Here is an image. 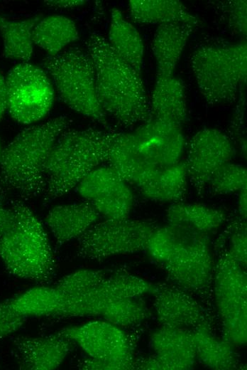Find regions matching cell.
I'll return each instance as SVG.
<instances>
[{"label":"cell","mask_w":247,"mask_h":370,"mask_svg":"<svg viewBox=\"0 0 247 370\" xmlns=\"http://www.w3.org/2000/svg\"><path fill=\"white\" fill-rule=\"evenodd\" d=\"M182 127L151 118L130 132H115L107 163L139 187L160 169L180 162L186 140Z\"/></svg>","instance_id":"6da1fadb"},{"label":"cell","mask_w":247,"mask_h":370,"mask_svg":"<svg viewBox=\"0 0 247 370\" xmlns=\"http://www.w3.org/2000/svg\"><path fill=\"white\" fill-rule=\"evenodd\" d=\"M86 48L94 66L98 100L106 116L126 128L150 120V102L141 75L99 33H90Z\"/></svg>","instance_id":"7a4b0ae2"},{"label":"cell","mask_w":247,"mask_h":370,"mask_svg":"<svg viewBox=\"0 0 247 370\" xmlns=\"http://www.w3.org/2000/svg\"><path fill=\"white\" fill-rule=\"evenodd\" d=\"M72 123L61 115L20 132L4 148L0 160V195H15L22 201L43 195L45 165L59 136Z\"/></svg>","instance_id":"3957f363"},{"label":"cell","mask_w":247,"mask_h":370,"mask_svg":"<svg viewBox=\"0 0 247 370\" xmlns=\"http://www.w3.org/2000/svg\"><path fill=\"white\" fill-rule=\"evenodd\" d=\"M115 130H67L54 144L45 165L44 203L60 198L106 162Z\"/></svg>","instance_id":"277c9868"},{"label":"cell","mask_w":247,"mask_h":370,"mask_svg":"<svg viewBox=\"0 0 247 370\" xmlns=\"http://www.w3.org/2000/svg\"><path fill=\"white\" fill-rule=\"evenodd\" d=\"M146 250L185 290L206 287L213 275L215 263L207 234L169 224L156 226Z\"/></svg>","instance_id":"5b68a950"},{"label":"cell","mask_w":247,"mask_h":370,"mask_svg":"<svg viewBox=\"0 0 247 370\" xmlns=\"http://www.w3.org/2000/svg\"><path fill=\"white\" fill-rule=\"evenodd\" d=\"M15 215L13 228L0 238V258L12 275L43 283L55 270V258L45 230L23 201H9Z\"/></svg>","instance_id":"8992f818"},{"label":"cell","mask_w":247,"mask_h":370,"mask_svg":"<svg viewBox=\"0 0 247 370\" xmlns=\"http://www.w3.org/2000/svg\"><path fill=\"white\" fill-rule=\"evenodd\" d=\"M190 65L199 90L209 105L234 102L246 83V43L202 46L192 53Z\"/></svg>","instance_id":"52a82bcc"},{"label":"cell","mask_w":247,"mask_h":370,"mask_svg":"<svg viewBox=\"0 0 247 370\" xmlns=\"http://www.w3.org/2000/svg\"><path fill=\"white\" fill-rule=\"evenodd\" d=\"M42 65L65 105L106 130L111 129L98 100L94 66L87 51L72 46L45 58Z\"/></svg>","instance_id":"ba28073f"},{"label":"cell","mask_w":247,"mask_h":370,"mask_svg":"<svg viewBox=\"0 0 247 370\" xmlns=\"http://www.w3.org/2000/svg\"><path fill=\"white\" fill-rule=\"evenodd\" d=\"M60 332L88 356L78 368L86 370L135 369L130 340L121 327L106 320H96L64 328Z\"/></svg>","instance_id":"9c48e42d"},{"label":"cell","mask_w":247,"mask_h":370,"mask_svg":"<svg viewBox=\"0 0 247 370\" xmlns=\"http://www.w3.org/2000/svg\"><path fill=\"white\" fill-rule=\"evenodd\" d=\"M241 266L226 250L214 264V297L224 339L234 346L247 341V278Z\"/></svg>","instance_id":"30bf717a"},{"label":"cell","mask_w":247,"mask_h":370,"mask_svg":"<svg viewBox=\"0 0 247 370\" xmlns=\"http://www.w3.org/2000/svg\"><path fill=\"white\" fill-rule=\"evenodd\" d=\"M155 227L150 222L129 218L98 221L77 239V255L100 261L143 251Z\"/></svg>","instance_id":"8fae6325"},{"label":"cell","mask_w":247,"mask_h":370,"mask_svg":"<svg viewBox=\"0 0 247 370\" xmlns=\"http://www.w3.org/2000/svg\"><path fill=\"white\" fill-rule=\"evenodd\" d=\"M7 110L17 122L30 125L42 120L54 101V88L42 68L21 63L6 78Z\"/></svg>","instance_id":"7c38bea8"},{"label":"cell","mask_w":247,"mask_h":370,"mask_svg":"<svg viewBox=\"0 0 247 370\" xmlns=\"http://www.w3.org/2000/svg\"><path fill=\"white\" fill-rule=\"evenodd\" d=\"M236 154L232 139L219 130L204 128L192 136L184 161L188 181L197 195L204 193L214 171L232 162Z\"/></svg>","instance_id":"4fadbf2b"},{"label":"cell","mask_w":247,"mask_h":370,"mask_svg":"<svg viewBox=\"0 0 247 370\" xmlns=\"http://www.w3.org/2000/svg\"><path fill=\"white\" fill-rule=\"evenodd\" d=\"M153 285L143 279L126 273L106 276L99 285L84 295L65 302L55 316L77 317L99 316L114 300L135 298L151 292Z\"/></svg>","instance_id":"5bb4252c"},{"label":"cell","mask_w":247,"mask_h":370,"mask_svg":"<svg viewBox=\"0 0 247 370\" xmlns=\"http://www.w3.org/2000/svg\"><path fill=\"white\" fill-rule=\"evenodd\" d=\"M150 344L154 355L136 359L135 369L188 370L196 363L193 329L161 326L152 333Z\"/></svg>","instance_id":"9a60e30c"},{"label":"cell","mask_w":247,"mask_h":370,"mask_svg":"<svg viewBox=\"0 0 247 370\" xmlns=\"http://www.w3.org/2000/svg\"><path fill=\"white\" fill-rule=\"evenodd\" d=\"M75 344L60 331L44 337L18 336L13 340L19 368L25 370L57 369Z\"/></svg>","instance_id":"2e32d148"},{"label":"cell","mask_w":247,"mask_h":370,"mask_svg":"<svg viewBox=\"0 0 247 370\" xmlns=\"http://www.w3.org/2000/svg\"><path fill=\"white\" fill-rule=\"evenodd\" d=\"M182 290L167 285H154L151 292L153 307L161 326L193 329L204 323L199 304Z\"/></svg>","instance_id":"e0dca14e"},{"label":"cell","mask_w":247,"mask_h":370,"mask_svg":"<svg viewBox=\"0 0 247 370\" xmlns=\"http://www.w3.org/2000/svg\"><path fill=\"white\" fill-rule=\"evenodd\" d=\"M99 217L100 214L92 204L84 201L54 206L47 213L45 221L56 246L61 247L78 239L99 221Z\"/></svg>","instance_id":"ac0fdd59"},{"label":"cell","mask_w":247,"mask_h":370,"mask_svg":"<svg viewBox=\"0 0 247 370\" xmlns=\"http://www.w3.org/2000/svg\"><path fill=\"white\" fill-rule=\"evenodd\" d=\"M194 28V26L182 23L158 25L152 42L156 64V78L173 75Z\"/></svg>","instance_id":"d6986e66"},{"label":"cell","mask_w":247,"mask_h":370,"mask_svg":"<svg viewBox=\"0 0 247 370\" xmlns=\"http://www.w3.org/2000/svg\"><path fill=\"white\" fill-rule=\"evenodd\" d=\"M150 108L152 118L170 122L182 127L188 117L182 81L173 75L156 78Z\"/></svg>","instance_id":"ffe728a7"},{"label":"cell","mask_w":247,"mask_h":370,"mask_svg":"<svg viewBox=\"0 0 247 370\" xmlns=\"http://www.w3.org/2000/svg\"><path fill=\"white\" fill-rule=\"evenodd\" d=\"M128 6L131 18L138 23H182L196 27L199 23L178 0H131Z\"/></svg>","instance_id":"44dd1931"},{"label":"cell","mask_w":247,"mask_h":370,"mask_svg":"<svg viewBox=\"0 0 247 370\" xmlns=\"http://www.w3.org/2000/svg\"><path fill=\"white\" fill-rule=\"evenodd\" d=\"M165 218L167 224L209 235L225 223L226 214L207 205L180 201L168 207Z\"/></svg>","instance_id":"7402d4cb"},{"label":"cell","mask_w":247,"mask_h":370,"mask_svg":"<svg viewBox=\"0 0 247 370\" xmlns=\"http://www.w3.org/2000/svg\"><path fill=\"white\" fill-rule=\"evenodd\" d=\"M107 40L115 53L141 75L144 55L143 39L136 28L116 8L111 11Z\"/></svg>","instance_id":"603a6c76"},{"label":"cell","mask_w":247,"mask_h":370,"mask_svg":"<svg viewBox=\"0 0 247 370\" xmlns=\"http://www.w3.org/2000/svg\"><path fill=\"white\" fill-rule=\"evenodd\" d=\"M188 177L184 160L165 167L138 189L146 198L160 202L182 201L187 191Z\"/></svg>","instance_id":"cb8c5ba5"},{"label":"cell","mask_w":247,"mask_h":370,"mask_svg":"<svg viewBox=\"0 0 247 370\" xmlns=\"http://www.w3.org/2000/svg\"><path fill=\"white\" fill-rule=\"evenodd\" d=\"M79 38L75 23L57 14L41 18L33 31V43L43 49L49 56L60 53Z\"/></svg>","instance_id":"d4e9b609"},{"label":"cell","mask_w":247,"mask_h":370,"mask_svg":"<svg viewBox=\"0 0 247 370\" xmlns=\"http://www.w3.org/2000/svg\"><path fill=\"white\" fill-rule=\"evenodd\" d=\"M193 336L197 359L204 366L220 370L236 368L238 361L230 342L215 337L204 323L193 329Z\"/></svg>","instance_id":"484cf974"},{"label":"cell","mask_w":247,"mask_h":370,"mask_svg":"<svg viewBox=\"0 0 247 370\" xmlns=\"http://www.w3.org/2000/svg\"><path fill=\"white\" fill-rule=\"evenodd\" d=\"M41 16L10 20L0 15V31L6 58L28 61L33 52V31Z\"/></svg>","instance_id":"4316f807"},{"label":"cell","mask_w":247,"mask_h":370,"mask_svg":"<svg viewBox=\"0 0 247 370\" xmlns=\"http://www.w3.org/2000/svg\"><path fill=\"white\" fill-rule=\"evenodd\" d=\"M11 309L20 315L28 317L54 316L60 310L64 300L55 287H33L9 298Z\"/></svg>","instance_id":"83f0119b"},{"label":"cell","mask_w":247,"mask_h":370,"mask_svg":"<svg viewBox=\"0 0 247 370\" xmlns=\"http://www.w3.org/2000/svg\"><path fill=\"white\" fill-rule=\"evenodd\" d=\"M124 181L111 166H98L89 173L75 189L85 201L91 202L108 194Z\"/></svg>","instance_id":"f1b7e54d"},{"label":"cell","mask_w":247,"mask_h":370,"mask_svg":"<svg viewBox=\"0 0 247 370\" xmlns=\"http://www.w3.org/2000/svg\"><path fill=\"white\" fill-rule=\"evenodd\" d=\"M90 203L105 218L124 219L129 216L133 204V194L128 183L124 181L108 194Z\"/></svg>","instance_id":"f546056e"},{"label":"cell","mask_w":247,"mask_h":370,"mask_svg":"<svg viewBox=\"0 0 247 370\" xmlns=\"http://www.w3.org/2000/svg\"><path fill=\"white\" fill-rule=\"evenodd\" d=\"M138 297L121 298L111 302L101 317L120 327H128L143 322L148 310Z\"/></svg>","instance_id":"4dcf8cb0"},{"label":"cell","mask_w":247,"mask_h":370,"mask_svg":"<svg viewBox=\"0 0 247 370\" xmlns=\"http://www.w3.org/2000/svg\"><path fill=\"white\" fill-rule=\"evenodd\" d=\"M106 276V273L101 270H79L64 276L54 287L65 303L94 288Z\"/></svg>","instance_id":"1f68e13d"},{"label":"cell","mask_w":247,"mask_h":370,"mask_svg":"<svg viewBox=\"0 0 247 370\" xmlns=\"http://www.w3.org/2000/svg\"><path fill=\"white\" fill-rule=\"evenodd\" d=\"M246 168L241 164L229 162L214 171L207 186L214 195H225L238 193L246 188Z\"/></svg>","instance_id":"d6a6232c"},{"label":"cell","mask_w":247,"mask_h":370,"mask_svg":"<svg viewBox=\"0 0 247 370\" xmlns=\"http://www.w3.org/2000/svg\"><path fill=\"white\" fill-rule=\"evenodd\" d=\"M246 6V0H234L220 2L219 6L229 28L235 33L243 36L247 33Z\"/></svg>","instance_id":"836d02e7"},{"label":"cell","mask_w":247,"mask_h":370,"mask_svg":"<svg viewBox=\"0 0 247 370\" xmlns=\"http://www.w3.org/2000/svg\"><path fill=\"white\" fill-rule=\"evenodd\" d=\"M229 247L226 250L228 253L243 268H246V223L239 217L238 221H234L230 224Z\"/></svg>","instance_id":"e575fe53"},{"label":"cell","mask_w":247,"mask_h":370,"mask_svg":"<svg viewBox=\"0 0 247 370\" xmlns=\"http://www.w3.org/2000/svg\"><path fill=\"white\" fill-rule=\"evenodd\" d=\"M25 321L26 317L11 309L8 299L0 302V340L20 329Z\"/></svg>","instance_id":"d590c367"},{"label":"cell","mask_w":247,"mask_h":370,"mask_svg":"<svg viewBox=\"0 0 247 370\" xmlns=\"http://www.w3.org/2000/svg\"><path fill=\"white\" fill-rule=\"evenodd\" d=\"M243 91L239 95V105L238 106L236 112L234 115V118L231 122V130H232V133L235 138H238V140L241 139V137L243 136L244 132V122H243V116H244V110H245V97H241Z\"/></svg>","instance_id":"8d00e7d4"},{"label":"cell","mask_w":247,"mask_h":370,"mask_svg":"<svg viewBox=\"0 0 247 370\" xmlns=\"http://www.w3.org/2000/svg\"><path fill=\"white\" fill-rule=\"evenodd\" d=\"M15 215L11 208L0 202V238L6 235L15 225Z\"/></svg>","instance_id":"74e56055"},{"label":"cell","mask_w":247,"mask_h":370,"mask_svg":"<svg viewBox=\"0 0 247 370\" xmlns=\"http://www.w3.org/2000/svg\"><path fill=\"white\" fill-rule=\"evenodd\" d=\"M85 1L82 0H48L44 3L52 7L60 9H73L79 7L85 4Z\"/></svg>","instance_id":"f35d334b"},{"label":"cell","mask_w":247,"mask_h":370,"mask_svg":"<svg viewBox=\"0 0 247 370\" xmlns=\"http://www.w3.org/2000/svg\"><path fill=\"white\" fill-rule=\"evenodd\" d=\"M238 211L239 217L243 220H246V216H247V190H246V188L241 189L238 192Z\"/></svg>","instance_id":"ab89813d"},{"label":"cell","mask_w":247,"mask_h":370,"mask_svg":"<svg viewBox=\"0 0 247 370\" xmlns=\"http://www.w3.org/2000/svg\"><path fill=\"white\" fill-rule=\"evenodd\" d=\"M7 110L6 79L0 72V120Z\"/></svg>","instance_id":"60d3db41"},{"label":"cell","mask_w":247,"mask_h":370,"mask_svg":"<svg viewBox=\"0 0 247 370\" xmlns=\"http://www.w3.org/2000/svg\"><path fill=\"white\" fill-rule=\"evenodd\" d=\"M2 151H3V148L1 147V144L0 142V160H1V154H2Z\"/></svg>","instance_id":"b9f144b4"}]
</instances>
